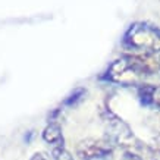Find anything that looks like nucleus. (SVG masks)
Returning a JSON list of instances; mask_svg holds the SVG:
<instances>
[{
    "label": "nucleus",
    "mask_w": 160,
    "mask_h": 160,
    "mask_svg": "<svg viewBox=\"0 0 160 160\" xmlns=\"http://www.w3.org/2000/svg\"><path fill=\"white\" fill-rule=\"evenodd\" d=\"M122 46L134 53H160V28L150 22H134L122 37Z\"/></svg>",
    "instance_id": "f257e3e1"
},
{
    "label": "nucleus",
    "mask_w": 160,
    "mask_h": 160,
    "mask_svg": "<svg viewBox=\"0 0 160 160\" xmlns=\"http://www.w3.org/2000/svg\"><path fill=\"white\" fill-rule=\"evenodd\" d=\"M106 138L112 141L115 147H122L125 151H135L140 153L142 144L140 140L134 135L129 125L123 122L121 118H118L115 113L107 110L106 115Z\"/></svg>",
    "instance_id": "f03ea898"
},
{
    "label": "nucleus",
    "mask_w": 160,
    "mask_h": 160,
    "mask_svg": "<svg viewBox=\"0 0 160 160\" xmlns=\"http://www.w3.org/2000/svg\"><path fill=\"white\" fill-rule=\"evenodd\" d=\"M115 146L104 138H85L77 144V156L81 160H103L113 154Z\"/></svg>",
    "instance_id": "7ed1b4c3"
},
{
    "label": "nucleus",
    "mask_w": 160,
    "mask_h": 160,
    "mask_svg": "<svg viewBox=\"0 0 160 160\" xmlns=\"http://www.w3.org/2000/svg\"><path fill=\"white\" fill-rule=\"evenodd\" d=\"M43 140L50 144L53 147H58V146H63V134H62V128L59 125L58 122H49V125L44 128L43 134Z\"/></svg>",
    "instance_id": "20e7f679"
},
{
    "label": "nucleus",
    "mask_w": 160,
    "mask_h": 160,
    "mask_svg": "<svg viewBox=\"0 0 160 160\" xmlns=\"http://www.w3.org/2000/svg\"><path fill=\"white\" fill-rule=\"evenodd\" d=\"M156 87L157 85L146 82L137 85V96H138V100L144 107H153V96H154Z\"/></svg>",
    "instance_id": "39448f33"
},
{
    "label": "nucleus",
    "mask_w": 160,
    "mask_h": 160,
    "mask_svg": "<svg viewBox=\"0 0 160 160\" xmlns=\"http://www.w3.org/2000/svg\"><path fill=\"white\" fill-rule=\"evenodd\" d=\"M85 94H87V90L82 87H79V88H75L71 94H69L68 97L63 100V106H66V107H73V106H77L78 103L81 102L84 97H85Z\"/></svg>",
    "instance_id": "423d86ee"
},
{
    "label": "nucleus",
    "mask_w": 160,
    "mask_h": 160,
    "mask_svg": "<svg viewBox=\"0 0 160 160\" xmlns=\"http://www.w3.org/2000/svg\"><path fill=\"white\" fill-rule=\"evenodd\" d=\"M52 160H73V157L65 146H58L52 148Z\"/></svg>",
    "instance_id": "0eeeda50"
},
{
    "label": "nucleus",
    "mask_w": 160,
    "mask_h": 160,
    "mask_svg": "<svg viewBox=\"0 0 160 160\" xmlns=\"http://www.w3.org/2000/svg\"><path fill=\"white\" fill-rule=\"evenodd\" d=\"M150 150L153 151V153H160V132L157 135L153 137L151 144H150Z\"/></svg>",
    "instance_id": "6e6552de"
},
{
    "label": "nucleus",
    "mask_w": 160,
    "mask_h": 160,
    "mask_svg": "<svg viewBox=\"0 0 160 160\" xmlns=\"http://www.w3.org/2000/svg\"><path fill=\"white\" fill-rule=\"evenodd\" d=\"M31 160H49V159H47V156L44 154V153L38 151V153H35V154L31 157Z\"/></svg>",
    "instance_id": "1a4fd4ad"
},
{
    "label": "nucleus",
    "mask_w": 160,
    "mask_h": 160,
    "mask_svg": "<svg viewBox=\"0 0 160 160\" xmlns=\"http://www.w3.org/2000/svg\"><path fill=\"white\" fill-rule=\"evenodd\" d=\"M150 160H160V153H153V151H151V159Z\"/></svg>",
    "instance_id": "9d476101"
}]
</instances>
